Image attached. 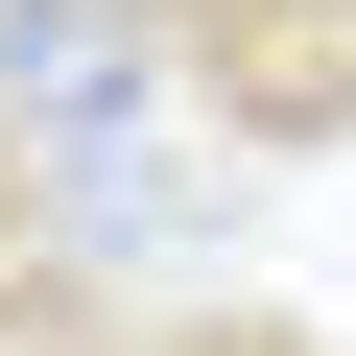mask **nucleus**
Segmentation results:
<instances>
[{
    "instance_id": "obj_1",
    "label": "nucleus",
    "mask_w": 356,
    "mask_h": 356,
    "mask_svg": "<svg viewBox=\"0 0 356 356\" xmlns=\"http://www.w3.org/2000/svg\"><path fill=\"white\" fill-rule=\"evenodd\" d=\"M143 119H166V0H0V166L72 214V238H143Z\"/></svg>"
}]
</instances>
